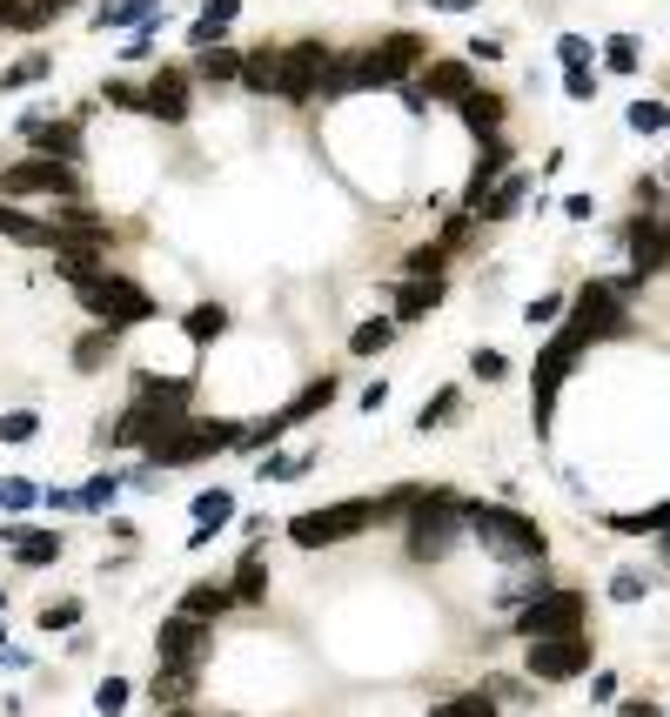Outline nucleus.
I'll use <instances>...</instances> for the list:
<instances>
[{
  "label": "nucleus",
  "instance_id": "nucleus-1",
  "mask_svg": "<svg viewBox=\"0 0 670 717\" xmlns=\"http://www.w3.org/2000/svg\"><path fill=\"white\" fill-rule=\"evenodd\" d=\"M329 74H335V54L322 41H295V47H262L248 54L242 81L255 94H289V101H309V94H329Z\"/></svg>",
  "mask_w": 670,
  "mask_h": 717
},
{
  "label": "nucleus",
  "instance_id": "nucleus-2",
  "mask_svg": "<svg viewBox=\"0 0 670 717\" xmlns=\"http://www.w3.org/2000/svg\"><path fill=\"white\" fill-rule=\"evenodd\" d=\"M423 68V41L416 34H389L382 47L369 54H349V61H335L329 74V94H356V88H396L402 74Z\"/></svg>",
  "mask_w": 670,
  "mask_h": 717
},
{
  "label": "nucleus",
  "instance_id": "nucleus-3",
  "mask_svg": "<svg viewBox=\"0 0 670 717\" xmlns=\"http://www.w3.org/2000/svg\"><path fill=\"white\" fill-rule=\"evenodd\" d=\"M469 537L483 543L496 563H543V530L530 516L503 510V503H469Z\"/></svg>",
  "mask_w": 670,
  "mask_h": 717
},
{
  "label": "nucleus",
  "instance_id": "nucleus-4",
  "mask_svg": "<svg viewBox=\"0 0 670 717\" xmlns=\"http://www.w3.org/2000/svg\"><path fill=\"white\" fill-rule=\"evenodd\" d=\"M469 530V503L456 490H429L416 496V510H409V557L416 563H436L449 557V543Z\"/></svg>",
  "mask_w": 670,
  "mask_h": 717
},
{
  "label": "nucleus",
  "instance_id": "nucleus-5",
  "mask_svg": "<svg viewBox=\"0 0 670 717\" xmlns=\"http://www.w3.org/2000/svg\"><path fill=\"white\" fill-rule=\"evenodd\" d=\"M369 523H382V503L356 496V503H335V510H309V516H295L289 537L302 543V550H322V543H349V537H362Z\"/></svg>",
  "mask_w": 670,
  "mask_h": 717
},
{
  "label": "nucleus",
  "instance_id": "nucleus-6",
  "mask_svg": "<svg viewBox=\"0 0 670 717\" xmlns=\"http://www.w3.org/2000/svg\"><path fill=\"white\" fill-rule=\"evenodd\" d=\"M81 302H88L94 315H101V322H108V329H128V322H148V315H155V295L148 289H134L128 275H88V282H81Z\"/></svg>",
  "mask_w": 670,
  "mask_h": 717
},
{
  "label": "nucleus",
  "instance_id": "nucleus-7",
  "mask_svg": "<svg viewBox=\"0 0 670 717\" xmlns=\"http://www.w3.org/2000/svg\"><path fill=\"white\" fill-rule=\"evenodd\" d=\"M242 436H248L242 423H188V429H175L168 443L148 449V463H155V470H181V463H201L208 449H228V443H242Z\"/></svg>",
  "mask_w": 670,
  "mask_h": 717
},
{
  "label": "nucleus",
  "instance_id": "nucleus-8",
  "mask_svg": "<svg viewBox=\"0 0 670 717\" xmlns=\"http://www.w3.org/2000/svg\"><path fill=\"white\" fill-rule=\"evenodd\" d=\"M0 195H61V202H74L81 195V181H74V161H14V168H0Z\"/></svg>",
  "mask_w": 670,
  "mask_h": 717
},
{
  "label": "nucleus",
  "instance_id": "nucleus-9",
  "mask_svg": "<svg viewBox=\"0 0 670 717\" xmlns=\"http://www.w3.org/2000/svg\"><path fill=\"white\" fill-rule=\"evenodd\" d=\"M516 630H523L530 644H536V637H577V630H583V597H577V590H543V597L523 604Z\"/></svg>",
  "mask_w": 670,
  "mask_h": 717
},
{
  "label": "nucleus",
  "instance_id": "nucleus-10",
  "mask_svg": "<svg viewBox=\"0 0 670 717\" xmlns=\"http://www.w3.org/2000/svg\"><path fill=\"white\" fill-rule=\"evenodd\" d=\"M577 671H590V644H583V630H577V637H536V644H530V677L563 684V677H577Z\"/></svg>",
  "mask_w": 670,
  "mask_h": 717
},
{
  "label": "nucleus",
  "instance_id": "nucleus-11",
  "mask_svg": "<svg viewBox=\"0 0 670 717\" xmlns=\"http://www.w3.org/2000/svg\"><path fill=\"white\" fill-rule=\"evenodd\" d=\"M208 624H195V617H168L161 624V671H201V657H208Z\"/></svg>",
  "mask_w": 670,
  "mask_h": 717
},
{
  "label": "nucleus",
  "instance_id": "nucleus-12",
  "mask_svg": "<svg viewBox=\"0 0 670 717\" xmlns=\"http://www.w3.org/2000/svg\"><path fill=\"white\" fill-rule=\"evenodd\" d=\"M329 396H335V376H315L309 389H302V396L282 409V416H268L262 429H248V443H268V436H282L289 423H302V416H315V409H329Z\"/></svg>",
  "mask_w": 670,
  "mask_h": 717
},
{
  "label": "nucleus",
  "instance_id": "nucleus-13",
  "mask_svg": "<svg viewBox=\"0 0 670 717\" xmlns=\"http://www.w3.org/2000/svg\"><path fill=\"white\" fill-rule=\"evenodd\" d=\"M21 135H34V148H41L47 161H74V155H81V135H74V121H47V114H27Z\"/></svg>",
  "mask_w": 670,
  "mask_h": 717
},
{
  "label": "nucleus",
  "instance_id": "nucleus-14",
  "mask_svg": "<svg viewBox=\"0 0 670 717\" xmlns=\"http://www.w3.org/2000/svg\"><path fill=\"white\" fill-rule=\"evenodd\" d=\"M141 108L155 114V121H181V114H188V74L161 68L155 81H148V94H141Z\"/></svg>",
  "mask_w": 670,
  "mask_h": 717
},
{
  "label": "nucleus",
  "instance_id": "nucleus-15",
  "mask_svg": "<svg viewBox=\"0 0 670 717\" xmlns=\"http://www.w3.org/2000/svg\"><path fill=\"white\" fill-rule=\"evenodd\" d=\"M423 94H429V101H456V108H463L469 94H476V74H469L463 61H436V68H423Z\"/></svg>",
  "mask_w": 670,
  "mask_h": 717
},
{
  "label": "nucleus",
  "instance_id": "nucleus-16",
  "mask_svg": "<svg viewBox=\"0 0 670 717\" xmlns=\"http://www.w3.org/2000/svg\"><path fill=\"white\" fill-rule=\"evenodd\" d=\"M624 235H630V262H637V275L657 269V262L670 255V228H664V222H650V215H637Z\"/></svg>",
  "mask_w": 670,
  "mask_h": 717
},
{
  "label": "nucleus",
  "instance_id": "nucleus-17",
  "mask_svg": "<svg viewBox=\"0 0 670 717\" xmlns=\"http://www.w3.org/2000/svg\"><path fill=\"white\" fill-rule=\"evenodd\" d=\"M0 235L21 242V248H61V228L54 222H34V215H21V208H7V202H0Z\"/></svg>",
  "mask_w": 670,
  "mask_h": 717
},
{
  "label": "nucleus",
  "instance_id": "nucleus-18",
  "mask_svg": "<svg viewBox=\"0 0 670 717\" xmlns=\"http://www.w3.org/2000/svg\"><path fill=\"white\" fill-rule=\"evenodd\" d=\"M222 610H235V583H195L181 597V617H195V624H215Z\"/></svg>",
  "mask_w": 670,
  "mask_h": 717
},
{
  "label": "nucleus",
  "instance_id": "nucleus-19",
  "mask_svg": "<svg viewBox=\"0 0 670 717\" xmlns=\"http://www.w3.org/2000/svg\"><path fill=\"white\" fill-rule=\"evenodd\" d=\"M0 537H7L14 550H21V563H27V570H41V563H54V557H61V537H54V530H14V523H7Z\"/></svg>",
  "mask_w": 670,
  "mask_h": 717
},
{
  "label": "nucleus",
  "instance_id": "nucleus-20",
  "mask_svg": "<svg viewBox=\"0 0 670 717\" xmlns=\"http://www.w3.org/2000/svg\"><path fill=\"white\" fill-rule=\"evenodd\" d=\"M235 14H242V0H208L195 21V47H222V34L235 27Z\"/></svg>",
  "mask_w": 670,
  "mask_h": 717
},
{
  "label": "nucleus",
  "instance_id": "nucleus-21",
  "mask_svg": "<svg viewBox=\"0 0 670 717\" xmlns=\"http://www.w3.org/2000/svg\"><path fill=\"white\" fill-rule=\"evenodd\" d=\"M436 302H443V282H436V275H416V282H402V295H396V322H416V315H429L436 309Z\"/></svg>",
  "mask_w": 670,
  "mask_h": 717
},
{
  "label": "nucleus",
  "instance_id": "nucleus-22",
  "mask_svg": "<svg viewBox=\"0 0 670 717\" xmlns=\"http://www.w3.org/2000/svg\"><path fill=\"white\" fill-rule=\"evenodd\" d=\"M523 188H530V175H516V168H510V175H503V181L490 188V195H483V208H476V215H483V222H503V215H516Z\"/></svg>",
  "mask_w": 670,
  "mask_h": 717
},
{
  "label": "nucleus",
  "instance_id": "nucleus-23",
  "mask_svg": "<svg viewBox=\"0 0 670 717\" xmlns=\"http://www.w3.org/2000/svg\"><path fill=\"white\" fill-rule=\"evenodd\" d=\"M463 121H469V128H476V135H483V141H496V135H503V101H496V94H483V88H476V94H469V101H463Z\"/></svg>",
  "mask_w": 670,
  "mask_h": 717
},
{
  "label": "nucleus",
  "instance_id": "nucleus-24",
  "mask_svg": "<svg viewBox=\"0 0 670 717\" xmlns=\"http://www.w3.org/2000/svg\"><path fill=\"white\" fill-rule=\"evenodd\" d=\"M242 68H248V61H242V54H228V47H201V61H195L201 81H235Z\"/></svg>",
  "mask_w": 670,
  "mask_h": 717
},
{
  "label": "nucleus",
  "instance_id": "nucleus-25",
  "mask_svg": "<svg viewBox=\"0 0 670 717\" xmlns=\"http://www.w3.org/2000/svg\"><path fill=\"white\" fill-rule=\"evenodd\" d=\"M228 516H235V496H228V490H201L195 496V523H201V530H222Z\"/></svg>",
  "mask_w": 670,
  "mask_h": 717
},
{
  "label": "nucleus",
  "instance_id": "nucleus-26",
  "mask_svg": "<svg viewBox=\"0 0 670 717\" xmlns=\"http://www.w3.org/2000/svg\"><path fill=\"white\" fill-rule=\"evenodd\" d=\"M161 0H114V7H101V27H134V21H155Z\"/></svg>",
  "mask_w": 670,
  "mask_h": 717
},
{
  "label": "nucleus",
  "instance_id": "nucleus-27",
  "mask_svg": "<svg viewBox=\"0 0 670 717\" xmlns=\"http://www.w3.org/2000/svg\"><path fill=\"white\" fill-rule=\"evenodd\" d=\"M389 336H396V322L376 315V322H362L356 336H349V349H356V356H376V349H389Z\"/></svg>",
  "mask_w": 670,
  "mask_h": 717
},
{
  "label": "nucleus",
  "instance_id": "nucleus-28",
  "mask_svg": "<svg viewBox=\"0 0 670 717\" xmlns=\"http://www.w3.org/2000/svg\"><path fill=\"white\" fill-rule=\"evenodd\" d=\"M222 329H228V309H222V302H201V309L188 315V336H195V342H215Z\"/></svg>",
  "mask_w": 670,
  "mask_h": 717
},
{
  "label": "nucleus",
  "instance_id": "nucleus-29",
  "mask_svg": "<svg viewBox=\"0 0 670 717\" xmlns=\"http://www.w3.org/2000/svg\"><path fill=\"white\" fill-rule=\"evenodd\" d=\"M262 590H268V577H262V557L248 550V557H242V570H235V604H255Z\"/></svg>",
  "mask_w": 670,
  "mask_h": 717
},
{
  "label": "nucleus",
  "instance_id": "nucleus-30",
  "mask_svg": "<svg viewBox=\"0 0 670 717\" xmlns=\"http://www.w3.org/2000/svg\"><path fill=\"white\" fill-rule=\"evenodd\" d=\"M108 356H114V329H94V336H81V349H74V369H101Z\"/></svg>",
  "mask_w": 670,
  "mask_h": 717
},
{
  "label": "nucleus",
  "instance_id": "nucleus-31",
  "mask_svg": "<svg viewBox=\"0 0 670 717\" xmlns=\"http://www.w3.org/2000/svg\"><path fill=\"white\" fill-rule=\"evenodd\" d=\"M630 128H637V135H670V108L664 101H637V108H630Z\"/></svg>",
  "mask_w": 670,
  "mask_h": 717
},
{
  "label": "nucleus",
  "instance_id": "nucleus-32",
  "mask_svg": "<svg viewBox=\"0 0 670 717\" xmlns=\"http://www.w3.org/2000/svg\"><path fill=\"white\" fill-rule=\"evenodd\" d=\"M309 463H315L309 449H295V456H268V463H262V483H289V476H302Z\"/></svg>",
  "mask_w": 670,
  "mask_h": 717
},
{
  "label": "nucleus",
  "instance_id": "nucleus-33",
  "mask_svg": "<svg viewBox=\"0 0 670 717\" xmlns=\"http://www.w3.org/2000/svg\"><path fill=\"white\" fill-rule=\"evenodd\" d=\"M128 684H121V677H108V684H101V691H94V711H101V717H121V711H128Z\"/></svg>",
  "mask_w": 670,
  "mask_h": 717
},
{
  "label": "nucleus",
  "instance_id": "nucleus-34",
  "mask_svg": "<svg viewBox=\"0 0 670 717\" xmlns=\"http://www.w3.org/2000/svg\"><path fill=\"white\" fill-rule=\"evenodd\" d=\"M34 429H41V416H34V409H14V416H0V443H27Z\"/></svg>",
  "mask_w": 670,
  "mask_h": 717
},
{
  "label": "nucleus",
  "instance_id": "nucleus-35",
  "mask_svg": "<svg viewBox=\"0 0 670 717\" xmlns=\"http://www.w3.org/2000/svg\"><path fill=\"white\" fill-rule=\"evenodd\" d=\"M34 483H27V476H7V483H0V510H34Z\"/></svg>",
  "mask_w": 670,
  "mask_h": 717
},
{
  "label": "nucleus",
  "instance_id": "nucleus-36",
  "mask_svg": "<svg viewBox=\"0 0 670 717\" xmlns=\"http://www.w3.org/2000/svg\"><path fill=\"white\" fill-rule=\"evenodd\" d=\"M114 496H121V476H94L88 490H81V510H108Z\"/></svg>",
  "mask_w": 670,
  "mask_h": 717
},
{
  "label": "nucleus",
  "instance_id": "nucleus-37",
  "mask_svg": "<svg viewBox=\"0 0 670 717\" xmlns=\"http://www.w3.org/2000/svg\"><path fill=\"white\" fill-rule=\"evenodd\" d=\"M436 717H496V704L483 691H469V697H456V704H443Z\"/></svg>",
  "mask_w": 670,
  "mask_h": 717
},
{
  "label": "nucleus",
  "instance_id": "nucleus-38",
  "mask_svg": "<svg viewBox=\"0 0 670 717\" xmlns=\"http://www.w3.org/2000/svg\"><path fill=\"white\" fill-rule=\"evenodd\" d=\"M41 74H47V54H27V61H21L14 74H0V88H34Z\"/></svg>",
  "mask_w": 670,
  "mask_h": 717
},
{
  "label": "nucleus",
  "instance_id": "nucleus-39",
  "mask_svg": "<svg viewBox=\"0 0 670 717\" xmlns=\"http://www.w3.org/2000/svg\"><path fill=\"white\" fill-rule=\"evenodd\" d=\"M603 61H610L617 74H637V41H630V34H617V41L603 47Z\"/></svg>",
  "mask_w": 670,
  "mask_h": 717
},
{
  "label": "nucleus",
  "instance_id": "nucleus-40",
  "mask_svg": "<svg viewBox=\"0 0 670 717\" xmlns=\"http://www.w3.org/2000/svg\"><path fill=\"white\" fill-rule=\"evenodd\" d=\"M557 61H563V68H590V41H583V34H563Z\"/></svg>",
  "mask_w": 670,
  "mask_h": 717
},
{
  "label": "nucleus",
  "instance_id": "nucleus-41",
  "mask_svg": "<svg viewBox=\"0 0 670 717\" xmlns=\"http://www.w3.org/2000/svg\"><path fill=\"white\" fill-rule=\"evenodd\" d=\"M81 624V604H47L41 610V630H74Z\"/></svg>",
  "mask_w": 670,
  "mask_h": 717
},
{
  "label": "nucleus",
  "instance_id": "nucleus-42",
  "mask_svg": "<svg viewBox=\"0 0 670 717\" xmlns=\"http://www.w3.org/2000/svg\"><path fill=\"white\" fill-rule=\"evenodd\" d=\"M175 697H188V671H161L155 677V704H175Z\"/></svg>",
  "mask_w": 670,
  "mask_h": 717
},
{
  "label": "nucleus",
  "instance_id": "nucleus-43",
  "mask_svg": "<svg viewBox=\"0 0 670 717\" xmlns=\"http://www.w3.org/2000/svg\"><path fill=\"white\" fill-rule=\"evenodd\" d=\"M469 369H476V376H483V382H496V376H503V369H510V362L496 356V349H476V356H469Z\"/></svg>",
  "mask_w": 670,
  "mask_h": 717
},
{
  "label": "nucleus",
  "instance_id": "nucleus-44",
  "mask_svg": "<svg viewBox=\"0 0 670 717\" xmlns=\"http://www.w3.org/2000/svg\"><path fill=\"white\" fill-rule=\"evenodd\" d=\"M610 597H617V604H637V597H644V577H610Z\"/></svg>",
  "mask_w": 670,
  "mask_h": 717
},
{
  "label": "nucleus",
  "instance_id": "nucleus-45",
  "mask_svg": "<svg viewBox=\"0 0 670 717\" xmlns=\"http://www.w3.org/2000/svg\"><path fill=\"white\" fill-rule=\"evenodd\" d=\"M523 315H530V322H557V315H563V295H536Z\"/></svg>",
  "mask_w": 670,
  "mask_h": 717
},
{
  "label": "nucleus",
  "instance_id": "nucleus-46",
  "mask_svg": "<svg viewBox=\"0 0 670 717\" xmlns=\"http://www.w3.org/2000/svg\"><path fill=\"white\" fill-rule=\"evenodd\" d=\"M563 94H570V101H590V94H597V81H590V68H570V81H563Z\"/></svg>",
  "mask_w": 670,
  "mask_h": 717
},
{
  "label": "nucleus",
  "instance_id": "nucleus-47",
  "mask_svg": "<svg viewBox=\"0 0 670 717\" xmlns=\"http://www.w3.org/2000/svg\"><path fill=\"white\" fill-rule=\"evenodd\" d=\"M449 416H456V389H443V403H429V409H423V429L449 423Z\"/></svg>",
  "mask_w": 670,
  "mask_h": 717
},
{
  "label": "nucleus",
  "instance_id": "nucleus-48",
  "mask_svg": "<svg viewBox=\"0 0 670 717\" xmlns=\"http://www.w3.org/2000/svg\"><path fill=\"white\" fill-rule=\"evenodd\" d=\"M436 14H469V7H483V0H429Z\"/></svg>",
  "mask_w": 670,
  "mask_h": 717
},
{
  "label": "nucleus",
  "instance_id": "nucleus-49",
  "mask_svg": "<svg viewBox=\"0 0 670 717\" xmlns=\"http://www.w3.org/2000/svg\"><path fill=\"white\" fill-rule=\"evenodd\" d=\"M0 27H21V0H0Z\"/></svg>",
  "mask_w": 670,
  "mask_h": 717
},
{
  "label": "nucleus",
  "instance_id": "nucleus-50",
  "mask_svg": "<svg viewBox=\"0 0 670 717\" xmlns=\"http://www.w3.org/2000/svg\"><path fill=\"white\" fill-rule=\"evenodd\" d=\"M624 717H657V704H650V697H637V704H624Z\"/></svg>",
  "mask_w": 670,
  "mask_h": 717
},
{
  "label": "nucleus",
  "instance_id": "nucleus-51",
  "mask_svg": "<svg viewBox=\"0 0 670 717\" xmlns=\"http://www.w3.org/2000/svg\"><path fill=\"white\" fill-rule=\"evenodd\" d=\"M0 657H7V630H0Z\"/></svg>",
  "mask_w": 670,
  "mask_h": 717
},
{
  "label": "nucleus",
  "instance_id": "nucleus-52",
  "mask_svg": "<svg viewBox=\"0 0 670 717\" xmlns=\"http://www.w3.org/2000/svg\"><path fill=\"white\" fill-rule=\"evenodd\" d=\"M664 557H670V530H664Z\"/></svg>",
  "mask_w": 670,
  "mask_h": 717
},
{
  "label": "nucleus",
  "instance_id": "nucleus-53",
  "mask_svg": "<svg viewBox=\"0 0 670 717\" xmlns=\"http://www.w3.org/2000/svg\"><path fill=\"white\" fill-rule=\"evenodd\" d=\"M168 717H195V711H168Z\"/></svg>",
  "mask_w": 670,
  "mask_h": 717
},
{
  "label": "nucleus",
  "instance_id": "nucleus-54",
  "mask_svg": "<svg viewBox=\"0 0 670 717\" xmlns=\"http://www.w3.org/2000/svg\"><path fill=\"white\" fill-rule=\"evenodd\" d=\"M0 610H7V590H0Z\"/></svg>",
  "mask_w": 670,
  "mask_h": 717
},
{
  "label": "nucleus",
  "instance_id": "nucleus-55",
  "mask_svg": "<svg viewBox=\"0 0 670 717\" xmlns=\"http://www.w3.org/2000/svg\"><path fill=\"white\" fill-rule=\"evenodd\" d=\"M47 7H61V0H47Z\"/></svg>",
  "mask_w": 670,
  "mask_h": 717
}]
</instances>
